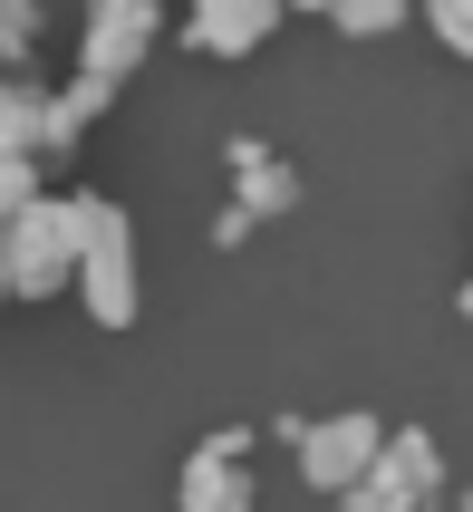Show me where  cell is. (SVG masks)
<instances>
[{
	"mask_svg": "<svg viewBox=\"0 0 473 512\" xmlns=\"http://www.w3.org/2000/svg\"><path fill=\"white\" fill-rule=\"evenodd\" d=\"M29 39H39V0H0V68L29 58Z\"/></svg>",
	"mask_w": 473,
	"mask_h": 512,
	"instance_id": "8992f818",
	"label": "cell"
},
{
	"mask_svg": "<svg viewBox=\"0 0 473 512\" xmlns=\"http://www.w3.org/2000/svg\"><path fill=\"white\" fill-rule=\"evenodd\" d=\"M377 455H387V435L367 426V416H338V426L300 435V464H309V484H319V493H348Z\"/></svg>",
	"mask_w": 473,
	"mask_h": 512,
	"instance_id": "7a4b0ae2",
	"label": "cell"
},
{
	"mask_svg": "<svg viewBox=\"0 0 473 512\" xmlns=\"http://www.w3.org/2000/svg\"><path fill=\"white\" fill-rule=\"evenodd\" d=\"M425 10H435V29H445V49L473 58V0H425Z\"/></svg>",
	"mask_w": 473,
	"mask_h": 512,
	"instance_id": "52a82bcc",
	"label": "cell"
},
{
	"mask_svg": "<svg viewBox=\"0 0 473 512\" xmlns=\"http://www.w3.org/2000/svg\"><path fill=\"white\" fill-rule=\"evenodd\" d=\"M338 29H358V39H387L396 20H406V0H319Z\"/></svg>",
	"mask_w": 473,
	"mask_h": 512,
	"instance_id": "5b68a950",
	"label": "cell"
},
{
	"mask_svg": "<svg viewBox=\"0 0 473 512\" xmlns=\"http://www.w3.org/2000/svg\"><path fill=\"white\" fill-rule=\"evenodd\" d=\"M280 20V0H194V49H251L261 29Z\"/></svg>",
	"mask_w": 473,
	"mask_h": 512,
	"instance_id": "277c9868",
	"label": "cell"
},
{
	"mask_svg": "<svg viewBox=\"0 0 473 512\" xmlns=\"http://www.w3.org/2000/svg\"><path fill=\"white\" fill-rule=\"evenodd\" d=\"M464 319H473V290H464Z\"/></svg>",
	"mask_w": 473,
	"mask_h": 512,
	"instance_id": "ba28073f",
	"label": "cell"
},
{
	"mask_svg": "<svg viewBox=\"0 0 473 512\" xmlns=\"http://www.w3.org/2000/svg\"><path fill=\"white\" fill-rule=\"evenodd\" d=\"M0 261H10V290H29V300L58 290L68 261H78V203H29V213H10Z\"/></svg>",
	"mask_w": 473,
	"mask_h": 512,
	"instance_id": "6da1fadb",
	"label": "cell"
},
{
	"mask_svg": "<svg viewBox=\"0 0 473 512\" xmlns=\"http://www.w3.org/2000/svg\"><path fill=\"white\" fill-rule=\"evenodd\" d=\"M87 78H126L155 39V0H87Z\"/></svg>",
	"mask_w": 473,
	"mask_h": 512,
	"instance_id": "3957f363",
	"label": "cell"
},
{
	"mask_svg": "<svg viewBox=\"0 0 473 512\" xmlns=\"http://www.w3.org/2000/svg\"><path fill=\"white\" fill-rule=\"evenodd\" d=\"M464 512H473V493H464Z\"/></svg>",
	"mask_w": 473,
	"mask_h": 512,
	"instance_id": "9c48e42d",
	"label": "cell"
}]
</instances>
